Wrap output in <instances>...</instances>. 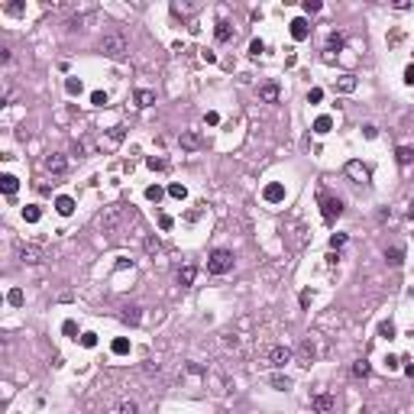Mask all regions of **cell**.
<instances>
[{"label":"cell","instance_id":"1","mask_svg":"<svg viewBox=\"0 0 414 414\" xmlns=\"http://www.w3.org/2000/svg\"><path fill=\"white\" fill-rule=\"evenodd\" d=\"M100 52L107 55V58H114V62H120L123 55H126V39L120 36V32H107V36L100 39Z\"/></svg>","mask_w":414,"mask_h":414},{"label":"cell","instance_id":"2","mask_svg":"<svg viewBox=\"0 0 414 414\" xmlns=\"http://www.w3.org/2000/svg\"><path fill=\"white\" fill-rule=\"evenodd\" d=\"M317 201H320V217L327 220V224H336V220H340V214H343V201H340V198L320 191V194H317Z\"/></svg>","mask_w":414,"mask_h":414},{"label":"cell","instance_id":"3","mask_svg":"<svg viewBox=\"0 0 414 414\" xmlns=\"http://www.w3.org/2000/svg\"><path fill=\"white\" fill-rule=\"evenodd\" d=\"M233 268V252L230 250H214L207 256V272L210 275H226Z\"/></svg>","mask_w":414,"mask_h":414},{"label":"cell","instance_id":"4","mask_svg":"<svg viewBox=\"0 0 414 414\" xmlns=\"http://www.w3.org/2000/svg\"><path fill=\"white\" fill-rule=\"evenodd\" d=\"M16 256H20V262L36 266V262L46 259V250H42V246H36V243H26V246H20V250H16Z\"/></svg>","mask_w":414,"mask_h":414},{"label":"cell","instance_id":"5","mask_svg":"<svg viewBox=\"0 0 414 414\" xmlns=\"http://www.w3.org/2000/svg\"><path fill=\"white\" fill-rule=\"evenodd\" d=\"M123 214H126V210H123V204H114V207H107V210L100 214V226H104V230H114V226L123 220Z\"/></svg>","mask_w":414,"mask_h":414},{"label":"cell","instance_id":"6","mask_svg":"<svg viewBox=\"0 0 414 414\" xmlns=\"http://www.w3.org/2000/svg\"><path fill=\"white\" fill-rule=\"evenodd\" d=\"M294 360V353L288 346H272L268 350V366H275V369H282V366H288Z\"/></svg>","mask_w":414,"mask_h":414},{"label":"cell","instance_id":"7","mask_svg":"<svg viewBox=\"0 0 414 414\" xmlns=\"http://www.w3.org/2000/svg\"><path fill=\"white\" fill-rule=\"evenodd\" d=\"M334 404H336V398L330 395V392H320V395L310 398V408H314L317 414H330V411H334Z\"/></svg>","mask_w":414,"mask_h":414},{"label":"cell","instance_id":"8","mask_svg":"<svg viewBox=\"0 0 414 414\" xmlns=\"http://www.w3.org/2000/svg\"><path fill=\"white\" fill-rule=\"evenodd\" d=\"M262 198H266L268 204H282L285 201V184L282 182H268L266 188H262Z\"/></svg>","mask_w":414,"mask_h":414},{"label":"cell","instance_id":"9","mask_svg":"<svg viewBox=\"0 0 414 414\" xmlns=\"http://www.w3.org/2000/svg\"><path fill=\"white\" fill-rule=\"evenodd\" d=\"M178 142H182V149H188V152H194V149L204 146V140H201V133H198V130H184V133L178 136Z\"/></svg>","mask_w":414,"mask_h":414},{"label":"cell","instance_id":"10","mask_svg":"<svg viewBox=\"0 0 414 414\" xmlns=\"http://www.w3.org/2000/svg\"><path fill=\"white\" fill-rule=\"evenodd\" d=\"M346 175L353 178V182H360V184H366L369 182V168L360 162V158H353V162H346Z\"/></svg>","mask_w":414,"mask_h":414},{"label":"cell","instance_id":"11","mask_svg":"<svg viewBox=\"0 0 414 414\" xmlns=\"http://www.w3.org/2000/svg\"><path fill=\"white\" fill-rule=\"evenodd\" d=\"M308 36H310V26H308V20H304V16L292 20V39H294V42H304Z\"/></svg>","mask_w":414,"mask_h":414},{"label":"cell","instance_id":"12","mask_svg":"<svg viewBox=\"0 0 414 414\" xmlns=\"http://www.w3.org/2000/svg\"><path fill=\"white\" fill-rule=\"evenodd\" d=\"M46 168H49L52 175H65V168H68V158L62 156V152H52L49 158H46Z\"/></svg>","mask_w":414,"mask_h":414},{"label":"cell","instance_id":"13","mask_svg":"<svg viewBox=\"0 0 414 414\" xmlns=\"http://www.w3.org/2000/svg\"><path fill=\"white\" fill-rule=\"evenodd\" d=\"M16 188H20V178L10 175V172H4V175H0V191H4L6 198H13V194H16Z\"/></svg>","mask_w":414,"mask_h":414},{"label":"cell","instance_id":"14","mask_svg":"<svg viewBox=\"0 0 414 414\" xmlns=\"http://www.w3.org/2000/svg\"><path fill=\"white\" fill-rule=\"evenodd\" d=\"M194 278H198V268L191 266V262L178 268V285H182V288H191V285H194Z\"/></svg>","mask_w":414,"mask_h":414},{"label":"cell","instance_id":"15","mask_svg":"<svg viewBox=\"0 0 414 414\" xmlns=\"http://www.w3.org/2000/svg\"><path fill=\"white\" fill-rule=\"evenodd\" d=\"M314 356H317L314 343H310V340H301V346H298V360H301V366H310V362H314Z\"/></svg>","mask_w":414,"mask_h":414},{"label":"cell","instance_id":"16","mask_svg":"<svg viewBox=\"0 0 414 414\" xmlns=\"http://www.w3.org/2000/svg\"><path fill=\"white\" fill-rule=\"evenodd\" d=\"M123 324H130V327H136V324H140L142 320V308H136V304H126V308H123Z\"/></svg>","mask_w":414,"mask_h":414},{"label":"cell","instance_id":"17","mask_svg":"<svg viewBox=\"0 0 414 414\" xmlns=\"http://www.w3.org/2000/svg\"><path fill=\"white\" fill-rule=\"evenodd\" d=\"M356 84H360V81H356V74H343V78H336V81H334V88H336L340 94L356 91Z\"/></svg>","mask_w":414,"mask_h":414},{"label":"cell","instance_id":"18","mask_svg":"<svg viewBox=\"0 0 414 414\" xmlns=\"http://www.w3.org/2000/svg\"><path fill=\"white\" fill-rule=\"evenodd\" d=\"M55 210H58L62 217H72V214H74V201L68 194H58V198H55Z\"/></svg>","mask_w":414,"mask_h":414},{"label":"cell","instance_id":"19","mask_svg":"<svg viewBox=\"0 0 414 414\" xmlns=\"http://www.w3.org/2000/svg\"><path fill=\"white\" fill-rule=\"evenodd\" d=\"M278 94H282V91H278V84H272V81L259 88V98L266 100V104H275V100H278Z\"/></svg>","mask_w":414,"mask_h":414},{"label":"cell","instance_id":"20","mask_svg":"<svg viewBox=\"0 0 414 414\" xmlns=\"http://www.w3.org/2000/svg\"><path fill=\"white\" fill-rule=\"evenodd\" d=\"M214 36H217V42H230V39H233V26L226 23V20H220L217 30H214Z\"/></svg>","mask_w":414,"mask_h":414},{"label":"cell","instance_id":"21","mask_svg":"<svg viewBox=\"0 0 414 414\" xmlns=\"http://www.w3.org/2000/svg\"><path fill=\"white\" fill-rule=\"evenodd\" d=\"M23 220L26 224H39V220H42V207L39 204H26L23 207Z\"/></svg>","mask_w":414,"mask_h":414},{"label":"cell","instance_id":"22","mask_svg":"<svg viewBox=\"0 0 414 414\" xmlns=\"http://www.w3.org/2000/svg\"><path fill=\"white\" fill-rule=\"evenodd\" d=\"M330 130H334V120H330L327 114H324V116H317V120H314V133H317V136H327Z\"/></svg>","mask_w":414,"mask_h":414},{"label":"cell","instance_id":"23","mask_svg":"<svg viewBox=\"0 0 414 414\" xmlns=\"http://www.w3.org/2000/svg\"><path fill=\"white\" fill-rule=\"evenodd\" d=\"M385 262H388V266H402V262H404V250H402V246L385 250Z\"/></svg>","mask_w":414,"mask_h":414},{"label":"cell","instance_id":"24","mask_svg":"<svg viewBox=\"0 0 414 414\" xmlns=\"http://www.w3.org/2000/svg\"><path fill=\"white\" fill-rule=\"evenodd\" d=\"M343 46H346V39H343V32H330V36H327V52H340Z\"/></svg>","mask_w":414,"mask_h":414},{"label":"cell","instance_id":"25","mask_svg":"<svg viewBox=\"0 0 414 414\" xmlns=\"http://www.w3.org/2000/svg\"><path fill=\"white\" fill-rule=\"evenodd\" d=\"M65 91L72 94V98H78V94L84 91V84H81V78H74V74H68V78H65Z\"/></svg>","mask_w":414,"mask_h":414},{"label":"cell","instance_id":"26","mask_svg":"<svg viewBox=\"0 0 414 414\" xmlns=\"http://www.w3.org/2000/svg\"><path fill=\"white\" fill-rule=\"evenodd\" d=\"M395 158H398V165H411L414 162V149L411 146H398L395 149Z\"/></svg>","mask_w":414,"mask_h":414},{"label":"cell","instance_id":"27","mask_svg":"<svg viewBox=\"0 0 414 414\" xmlns=\"http://www.w3.org/2000/svg\"><path fill=\"white\" fill-rule=\"evenodd\" d=\"M110 350H114V356H126L130 353V340L126 336H116V340L110 343Z\"/></svg>","mask_w":414,"mask_h":414},{"label":"cell","instance_id":"28","mask_svg":"<svg viewBox=\"0 0 414 414\" xmlns=\"http://www.w3.org/2000/svg\"><path fill=\"white\" fill-rule=\"evenodd\" d=\"M395 334H398V330H395V324H392V320L378 324V336H382V340H395Z\"/></svg>","mask_w":414,"mask_h":414},{"label":"cell","instance_id":"29","mask_svg":"<svg viewBox=\"0 0 414 414\" xmlns=\"http://www.w3.org/2000/svg\"><path fill=\"white\" fill-rule=\"evenodd\" d=\"M146 198H149L152 204H158V201L165 198V188H162V184H149V188H146Z\"/></svg>","mask_w":414,"mask_h":414},{"label":"cell","instance_id":"30","mask_svg":"<svg viewBox=\"0 0 414 414\" xmlns=\"http://www.w3.org/2000/svg\"><path fill=\"white\" fill-rule=\"evenodd\" d=\"M136 104H140V107H152V104H156V91H136Z\"/></svg>","mask_w":414,"mask_h":414},{"label":"cell","instance_id":"31","mask_svg":"<svg viewBox=\"0 0 414 414\" xmlns=\"http://www.w3.org/2000/svg\"><path fill=\"white\" fill-rule=\"evenodd\" d=\"M26 301V294L20 292V288H10V292H6V304H13V308H20Z\"/></svg>","mask_w":414,"mask_h":414},{"label":"cell","instance_id":"32","mask_svg":"<svg viewBox=\"0 0 414 414\" xmlns=\"http://www.w3.org/2000/svg\"><path fill=\"white\" fill-rule=\"evenodd\" d=\"M272 388L275 392H288V388H292V378H288V376H272Z\"/></svg>","mask_w":414,"mask_h":414},{"label":"cell","instance_id":"33","mask_svg":"<svg viewBox=\"0 0 414 414\" xmlns=\"http://www.w3.org/2000/svg\"><path fill=\"white\" fill-rule=\"evenodd\" d=\"M168 194L175 198V201H184V198H188V188H184V184H178V182H175V184H168Z\"/></svg>","mask_w":414,"mask_h":414},{"label":"cell","instance_id":"34","mask_svg":"<svg viewBox=\"0 0 414 414\" xmlns=\"http://www.w3.org/2000/svg\"><path fill=\"white\" fill-rule=\"evenodd\" d=\"M353 376L356 378H366V376H369V362H366V360H356L353 362Z\"/></svg>","mask_w":414,"mask_h":414},{"label":"cell","instance_id":"35","mask_svg":"<svg viewBox=\"0 0 414 414\" xmlns=\"http://www.w3.org/2000/svg\"><path fill=\"white\" fill-rule=\"evenodd\" d=\"M120 414H140V404L130 402V398H123V402H120Z\"/></svg>","mask_w":414,"mask_h":414},{"label":"cell","instance_id":"36","mask_svg":"<svg viewBox=\"0 0 414 414\" xmlns=\"http://www.w3.org/2000/svg\"><path fill=\"white\" fill-rule=\"evenodd\" d=\"M146 165H149L152 172H162V168H168V162H165V158H156V156H149V158H146Z\"/></svg>","mask_w":414,"mask_h":414},{"label":"cell","instance_id":"37","mask_svg":"<svg viewBox=\"0 0 414 414\" xmlns=\"http://www.w3.org/2000/svg\"><path fill=\"white\" fill-rule=\"evenodd\" d=\"M62 334L72 336V340H78V336H74V334H78V324H74V320H65V324H62Z\"/></svg>","mask_w":414,"mask_h":414},{"label":"cell","instance_id":"38","mask_svg":"<svg viewBox=\"0 0 414 414\" xmlns=\"http://www.w3.org/2000/svg\"><path fill=\"white\" fill-rule=\"evenodd\" d=\"M81 346L94 350V346H98V334H81Z\"/></svg>","mask_w":414,"mask_h":414},{"label":"cell","instance_id":"39","mask_svg":"<svg viewBox=\"0 0 414 414\" xmlns=\"http://www.w3.org/2000/svg\"><path fill=\"white\" fill-rule=\"evenodd\" d=\"M343 243H346V233H334V236H330V250H334V252L340 250Z\"/></svg>","mask_w":414,"mask_h":414},{"label":"cell","instance_id":"40","mask_svg":"<svg viewBox=\"0 0 414 414\" xmlns=\"http://www.w3.org/2000/svg\"><path fill=\"white\" fill-rule=\"evenodd\" d=\"M324 100V91H320V88H310V91H308V104H320Z\"/></svg>","mask_w":414,"mask_h":414},{"label":"cell","instance_id":"41","mask_svg":"<svg viewBox=\"0 0 414 414\" xmlns=\"http://www.w3.org/2000/svg\"><path fill=\"white\" fill-rule=\"evenodd\" d=\"M262 49H266V46H262V39H252V42H250V55H252V58H259Z\"/></svg>","mask_w":414,"mask_h":414},{"label":"cell","instance_id":"42","mask_svg":"<svg viewBox=\"0 0 414 414\" xmlns=\"http://www.w3.org/2000/svg\"><path fill=\"white\" fill-rule=\"evenodd\" d=\"M4 10L10 13V16H20V13H23L26 6H23V4H4Z\"/></svg>","mask_w":414,"mask_h":414},{"label":"cell","instance_id":"43","mask_svg":"<svg viewBox=\"0 0 414 414\" xmlns=\"http://www.w3.org/2000/svg\"><path fill=\"white\" fill-rule=\"evenodd\" d=\"M320 0H304V13H320Z\"/></svg>","mask_w":414,"mask_h":414},{"label":"cell","instance_id":"44","mask_svg":"<svg viewBox=\"0 0 414 414\" xmlns=\"http://www.w3.org/2000/svg\"><path fill=\"white\" fill-rule=\"evenodd\" d=\"M158 250H162V246H158V240H156V236H149V240H146V252H149V256H156Z\"/></svg>","mask_w":414,"mask_h":414},{"label":"cell","instance_id":"45","mask_svg":"<svg viewBox=\"0 0 414 414\" xmlns=\"http://www.w3.org/2000/svg\"><path fill=\"white\" fill-rule=\"evenodd\" d=\"M91 104H94V107H104V104H107V94H104V91H94L91 94Z\"/></svg>","mask_w":414,"mask_h":414},{"label":"cell","instance_id":"46","mask_svg":"<svg viewBox=\"0 0 414 414\" xmlns=\"http://www.w3.org/2000/svg\"><path fill=\"white\" fill-rule=\"evenodd\" d=\"M362 136H366V140H376V136H378V126H372V123H366V126H362Z\"/></svg>","mask_w":414,"mask_h":414},{"label":"cell","instance_id":"47","mask_svg":"<svg viewBox=\"0 0 414 414\" xmlns=\"http://www.w3.org/2000/svg\"><path fill=\"white\" fill-rule=\"evenodd\" d=\"M158 226H162V230H172V226H175V220H172L168 214H162V217H158Z\"/></svg>","mask_w":414,"mask_h":414},{"label":"cell","instance_id":"48","mask_svg":"<svg viewBox=\"0 0 414 414\" xmlns=\"http://www.w3.org/2000/svg\"><path fill=\"white\" fill-rule=\"evenodd\" d=\"M204 123H207V126H217V123H220V114H214V110H210V114L204 116Z\"/></svg>","mask_w":414,"mask_h":414},{"label":"cell","instance_id":"49","mask_svg":"<svg viewBox=\"0 0 414 414\" xmlns=\"http://www.w3.org/2000/svg\"><path fill=\"white\" fill-rule=\"evenodd\" d=\"M385 366H388V372H395L398 366H402V360H398V356H388V360H385Z\"/></svg>","mask_w":414,"mask_h":414},{"label":"cell","instance_id":"50","mask_svg":"<svg viewBox=\"0 0 414 414\" xmlns=\"http://www.w3.org/2000/svg\"><path fill=\"white\" fill-rule=\"evenodd\" d=\"M404 84H414V65L404 68Z\"/></svg>","mask_w":414,"mask_h":414},{"label":"cell","instance_id":"51","mask_svg":"<svg viewBox=\"0 0 414 414\" xmlns=\"http://www.w3.org/2000/svg\"><path fill=\"white\" fill-rule=\"evenodd\" d=\"M110 140H114V142H120V140H123V126H114V133H110Z\"/></svg>","mask_w":414,"mask_h":414},{"label":"cell","instance_id":"52","mask_svg":"<svg viewBox=\"0 0 414 414\" xmlns=\"http://www.w3.org/2000/svg\"><path fill=\"white\" fill-rule=\"evenodd\" d=\"M13 58V52L10 49H6V46H4V49H0V62H4V65H6V62H10Z\"/></svg>","mask_w":414,"mask_h":414},{"label":"cell","instance_id":"53","mask_svg":"<svg viewBox=\"0 0 414 414\" xmlns=\"http://www.w3.org/2000/svg\"><path fill=\"white\" fill-rule=\"evenodd\" d=\"M404 376H411V378H414V362H408V366H404Z\"/></svg>","mask_w":414,"mask_h":414},{"label":"cell","instance_id":"54","mask_svg":"<svg viewBox=\"0 0 414 414\" xmlns=\"http://www.w3.org/2000/svg\"><path fill=\"white\" fill-rule=\"evenodd\" d=\"M408 217H411V220H414V204H411V207H408Z\"/></svg>","mask_w":414,"mask_h":414},{"label":"cell","instance_id":"55","mask_svg":"<svg viewBox=\"0 0 414 414\" xmlns=\"http://www.w3.org/2000/svg\"><path fill=\"white\" fill-rule=\"evenodd\" d=\"M411 336H414V330H411Z\"/></svg>","mask_w":414,"mask_h":414}]
</instances>
